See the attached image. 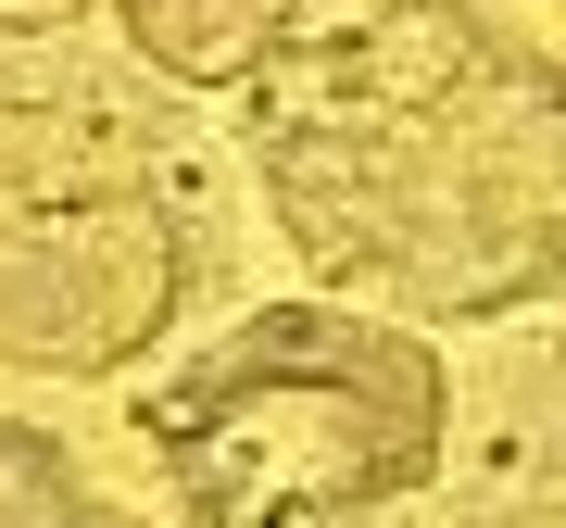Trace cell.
<instances>
[{
  "instance_id": "1",
  "label": "cell",
  "mask_w": 566,
  "mask_h": 528,
  "mask_svg": "<svg viewBox=\"0 0 566 528\" xmlns=\"http://www.w3.org/2000/svg\"><path fill=\"white\" fill-rule=\"evenodd\" d=\"M252 177L327 303L504 327L566 277V88L465 0H378L252 76Z\"/></svg>"
},
{
  "instance_id": "2",
  "label": "cell",
  "mask_w": 566,
  "mask_h": 528,
  "mask_svg": "<svg viewBox=\"0 0 566 528\" xmlns=\"http://www.w3.org/2000/svg\"><path fill=\"white\" fill-rule=\"evenodd\" d=\"M441 441V352L365 303H264L139 390V466L177 528H365L428 490Z\"/></svg>"
},
{
  "instance_id": "3",
  "label": "cell",
  "mask_w": 566,
  "mask_h": 528,
  "mask_svg": "<svg viewBox=\"0 0 566 528\" xmlns=\"http://www.w3.org/2000/svg\"><path fill=\"white\" fill-rule=\"evenodd\" d=\"M189 303V214L139 126L0 88V366L114 378Z\"/></svg>"
},
{
  "instance_id": "4",
  "label": "cell",
  "mask_w": 566,
  "mask_h": 528,
  "mask_svg": "<svg viewBox=\"0 0 566 528\" xmlns=\"http://www.w3.org/2000/svg\"><path fill=\"white\" fill-rule=\"evenodd\" d=\"M303 0H114V39L177 88H252L290 51Z\"/></svg>"
},
{
  "instance_id": "5",
  "label": "cell",
  "mask_w": 566,
  "mask_h": 528,
  "mask_svg": "<svg viewBox=\"0 0 566 528\" xmlns=\"http://www.w3.org/2000/svg\"><path fill=\"white\" fill-rule=\"evenodd\" d=\"M0 528H114V504H102V478H88L51 427L0 415Z\"/></svg>"
},
{
  "instance_id": "6",
  "label": "cell",
  "mask_w": 566,
  "mask_h": 528,
  "mask_svg": "<svg viewBox=\"0 0 566 528\" xmlns=\"http://www.w3.org/2000/svg\"><path fill=\"white\" fill-rule=\"evenodd\" d=\"M465 13L491 25V39H516L528 63H542V76L566 88V0H465Z\"/></svg>"
},
{
  "instance_id": "7",
  "label": "cell",
  "mask_w": 566,
  "mask_h": 528,
  "mask_svg": "<svg viewBox=\"0 0 566 528\" xmlns=\"http://www.w3.org/2000/svg\"><path fill=\"white\" fill-rule=\"evenodd\" d=\"M88 0H0V39H51V25H76Z\"/></svg>"
}]
</instances>
